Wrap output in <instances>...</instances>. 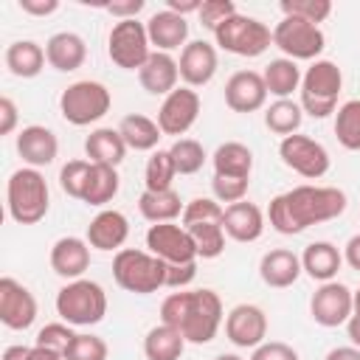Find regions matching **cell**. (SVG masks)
<instances>
[{"instance_id": "obj_6", "label": "cell", "mask_w": 360, "mask_h": 360, "mask_svg": "<svg viewBox=\"0 0 360 360\" xmlns=\"http://www.w3.org/2000/svg\"><path fill=\"white\" fill-rule=\"evenodd\" d=\"M56 315L70 326H96L107 315V292L93 278L68 281L56 292Z\"/></svg>"}, {"instance_id": "obj_32", "label": "cell", "mask_w": 360, "mask_h": 360, "mask_svg": "<svg viewBox=\"0 0 360 360\" xmlns=\"http://www.w3.org/2000/svg\"><path fill=\"white\" fill-rule=\"evenodd\" d=\"M211 163H214V174H219V177H248L250 180L253 152L239 141H225L211 155Z\"/></svg>"}, {"instance_id": "obj_8", "label": "cell", "mask_w": 360, "mask_h": 360, "mask_svg": "<svg viewBox=\"0 0 360 360\" xmlns=\"http://www.w3.org/2000/svg\"><path fill=\"white\" fill-rule=\"evenodd\" d=\"M214 42H217L222 51L233 53V56L253 59V56H262V53L273 45V31H270L262 20L236 11V14L228 17L222 25H217Z\"/></svg>"}, {"instance_id": "obj_13", "label": "cell", "mask_w": 360, "mask_h": 360, "mask_svg": "<svg viewBox=\"0 0 360 360\" xmlns=\"http://www.w3.org/2000/svg\"><path fill=\"white\" fill-rule=\"evenodd\" d=\"M146 248H149V253H155L166 264H188V262H197L200 259L191 233L183 225H177V222L149 225V231H146Z\"/></svg>"}, {"instance_id": "obj_33", "label": "cell", "mask_w": 360, "mask_h": 360, "mask_svg": "<svg viewBox=\"0 0 360 360\" xmlns=\"http://www.w3.org/2000/svg\"><path fill=\"white\" fill-rule=\"evenodd\" d=\"M186 202H180V194L174 188L169 191H146L138 197V211L146 222L158 225V222H174L177 217H183Z\"/></svg>"}, {"instance_id": "obj_56", "label": "cell", "mask_w": 360, "mask_h": 360, "mask_svg": "<svg viewBox=\"0 0 360 360\" xmlns=\"http://www.w3.org/2000/svg\"><path fill=\"white\" fill-rule=\"evenodd\" d=\"M31 357V346H8V349H3V357L0 360H28Z\"/></svg>"}, {"instance_id": "obj_57", "label": "cell", "mask_w": 360, "mask_h": 360, "mask_svg": "<svg viewBox=\"0 0 360 360\" xmlns=\"http://www.w3.org/2000/svg\"><path fill=\"white\" fill-rule=\"evenodd\" d=\"M346 332H349L352 346H357V349H360V315H352V318L346 321Z\"/></svg>"}, {"instance_id": "obj_44", "label": "cell", "mask_w": 360, "mask_h": 360, "mask_svg": "<svg viewBox=\"0 0 360 360\" xmlns=\"http://www.w3.org/2000/svg\"><path fill=\"white\" fill-rule=\"evenodd\" d=\"M90 160H68L62 169H59V186L68 197L73 200H82V191H84V183H87V174H90Z\"/></svg>"}, {"instance_id": "obj_58", "label": "cell", "mask_w": 360, "mask_h": 360, "mask_svg": "<svg viewBox=\"0 0 360 360\" xmlns=\"http://www.w3.org/2000/svg\"><path fill=\"white\" fill-rule=\"evenodd\" d=\"M28 360H65V354L51 352V349H42V346H31V357Z\"/></svg>"}, {"instance_id": "obj_22", "label": "cell", "mask_w": 360, "mask_h": 360, "mask_svg": "<svg viewBox=\"0 0 360 360\" xmlns=\"http://www.w3.org/2000/svg\"><path fill=\"white\" fill-rule=\"evenodd\" d=\"M146 34H149V42L155 45V51H163V53H172V51H183L188 45V22L186 17L163 8V11H155L149 20H146Z\"/></svg>"}, {"instance_id": "obj_3", "label": "cell", "mask_w": 360, "mask_h": 360, "mask_svg": "<svg viewBox=\"0 0 360 360\" xmlns=\"http://www.w3.org/2000/svg\"><path fill=\"white\" fill-rule=\"evenodd\" d=\"M6 205H8V217L17 225H37L39 219H45L51 208V191L45 174L31 166L11 172L6 183Z\"/></svg>"}, {"instance_id": "obj_15", "label": "cell", "mask_w": 360, "mask_h": 360, "mask_svg": "<svg viewBox=\"0 0 360 360\" xmlns=\"http://www.w3.org/2000/svg\"><path fill=\"white\" fill-rule=\"evenodd\" d=\"M0 321H3V326L14 329V332H22L37 321L34 292L11 276L0 278Z\"/></svg>"}, {"instance_id": "obj_7", "label": "cell", "mask_w": 360, "mask_h": 360, "mask_svg": "<svg viewBox=\"0 0 360 360\" xmlns=\"http://www.w3.org/2000/svg\"><path fill=\"white\" fill-rule=\"evenodd\" d=\"M110 107H112V96L96 79H79V82L68 84L59 96V112L73 127L96 124L98 118H104L110 112Z\"/></svg>"}, {"instance_id": "obj_35", "label": "cell", "mask_w": 360, "mask_h": 360, "mask_svg": "<svg viewBox=\"0 0 360 360\" xmlns=\"http://www.w3.org/2000/svg\"><path fill=\"white\" fill-rule=\"evenodd\" d=\"M118 186H121L118 169L93 163L90 174H87V183H84V191H82V202H87V205H107L118 194Z\"/></svg>"}, {"instance_id": "obj_27", "label": "cell", "mask_w": 360, "mask_h": 360, "mask_svg": "<svg viewBox=\"0 0 360 360\" xmlns=\"http://www.w3.org/2000/svg\"><path fill=\"white\" fill-rule=\"evenodd\" d=\"M343 264V253L332 242H309L301 253V270L312 281H335L338 270Z\"/></svg>"}, {"instance_id": "obj_5", "label": "cell", "mask_w": 360, "mask_h": 360, "mask_svg": "<svg viewBox=\"0 0 360 360\" xmlns=\"http://www.w3.org/2000/svg\"><path fill=\"white\" fill-rule=\"evenodd\" d=\"M343 90V70L332 59H315L301 79V110L312 118H329L338 110V96Z\"/></svg>"}, {"instance_id": "obj_25", "label": "cell", "mask_w": 360, "mask_h": 360, "mask_svg": "<svg viewBox=\"0 0 360 360\" xmlns=\"http://www.w3.org/2000/svg\"><path fill=\"white\" fill-rule=\"evenodd\" d=\"M301 273H304V270H301V256L292 253V250H287V248H273V250H267V253L262 256V262H259V276H262V281H264L267 287H273V290H287V287H292Z\"/></svg>"}, {"instance_id": "obj_20", "label": "cell", "mask_w": 360, "mask_h": 360, "mask_svg": "<svg viewBox=\"0 0 360 360\" xmlns=\"http://www.w3.org/2000/svg\"><path fill=\"white\" fill-rule=\"evenodd\" d=\"M127 236H129V219L115 208H104L90 219L84 239L96 250H104V253L115 250L118 253L121 245L127 242Z\"/></svg>"}, {"instance_id": "obj_50", "label": "cell", "mask_w": 360, "mask_h": 360, "mask_svg": "<svg viewBox=\"0 0 360 360\" xmlns=\"http://www.w3.org/2000/svg\"><path fill=\"white\" fill-rule=\"evenodd\" d=\"M143 6H146L143 0H124V3H104V11H110L118 20H138Z\"/></svg>"}, {"instance_id": "obj_48", "label": "cell", "mask_w": 360, "mask_h": 360, "mask_svg": "<svg viewBox=\"0 0 360 360\" xmlns=\"http://www.w3.org/2000/svg\"><path fill=\"white\" fill-rule=\"evenodd\" d=\"M250 360H301V357H298V352H295L290 343H284V340H264L262 346L253 349Z\"/></svg>"}, {"instance_id": "obj_23", "label": "cell", "mask_w": 360, "mask_h": 360, "mask_svg": "<svg viewBox=\"0 0 360 360\" xmlns=\"http://www.w3.org/2000/svg\"><path fill=\"white\" fill-rule=\"evenodd\" d=\"M222 231L233 242H256L264 233V214H262V208L256 202H248V200L225 205Z\"/></svg>"}, {"instance_id": "obj_1", "label": "cell", "mask_w": 360, "mask_h": 360, "mask_svg": "<svg viewBox=\"0 0 360 360\" xmlns=\"http://www.w3.org/2000/svg\"><path fill=\"white\" fill-rule=\"evenodd\" d=\"M349 200L335 186H295L284 194H276L267 208L270 228L292 236L307 231L309 225H321L338 219L346 211Z\"/></svg>"}, {"instance_id": "obj_12", "label": "cell", "mask_w": 360, "mask_h": 360, "mask_svg": "<svg viewBox=\"0 0 360 360\" xmlns=\"http://www.w3.org/2000/svg\"><path fill=\"white\" fill-rule=\"evenodd\" d=\"M309 315L318 326L335 329L354 315V290L340 281H323L309 298Z\"/></svg>"}, {"instance_id": "obj_9", "label": "cell", "mask_w": 360, "mask_h": 360, "mask_svg": "<svg viewBox=\"0 0 360 360\" xmlns=\"http://www.w3.org/2000/svg\"><path fill=\"white\" fill-rule=\"evenodd\" d=\"M273 45L292 62H315L326 48V37L315 22H307L301 17H281L273 28Z\"/></svg>"}, {"instance_id": "obj_37", "label": "cell", "mask_w": 360, "mask_h": 360, "mask_svg": "<svg viewBox=\"0 0 360 360\" xmlns=\"http://www.w3.org/2000/svg\"><path fill=\"white\" fill-rule=\"evenodd\" d=\"M338 143L349 152H360V98H349L335 110Z\"/></svg>"}, {"instance_id": "obj_28", "label": "cell", "mask_w": 360, "mask_h": 360, "mask_svg": "<svg viewBox=\"0 0 360 360\" xmlns=\"http://www.w3.org/2000/svg\"><path fill=\"white\" fill-rule=\"evenodd\" d=\"M84 155L90 163H101V166H112L118 169L124 155H127V143L118 132V127H98L84 138Z\"/></svg>"}, {"instance_id": "obj_29", "label": "cell", "mask_w": 360, "mask_h": 360, "mask_svg": "<svg viewBox=\"0 0 360 360\" xmlns=\"http://www.w3.org/2000/svg\"><path fill=\"white\" fill-rule=\"evenodd\" d=\"M48 56H45V48L37 45L34 39H17L6 48V68L11 76L17 79H34L42 73Z\"/></svg>"}, {"instance_id": "obj_45", "label": "cell", "mask_w": 360, "mask_h": 360, "mask_svg": "<svg viewBox=\"0 0 360 360\" xmlns=\"http://www.w3.org/2000/svg\"><path fill=\"white\" fill-rule=\"evenodd\" d=\"M73 338H76L73 326L65 323V321H56V323H45V326L37 332V343H34V346H42V349H51V352L65 354Z\"/></svg>"}, {"instance_id": "obj_51", "label": "cell", "mask_w": 360, "mask_h": 360, "mask_svg": "<svg viewBox=\"0 0 360 360\" xmlns=\"http://www.w3.org/2000/svg\"><path fill=\"white\" fill-rule=\"evenodd\" d=\"M17 121H20L17 104H14L8 96H3V98H0V135H11V132L17 129Z\"/></svg>"}, {"instance_id": "obj_14", "label": "cell", "mask_w": 360, "mask_h": 360, "mask_svg": "<svg viewBox=\"0 0 360 360\" xmlns=\"http://www.w3.org/2000/svg\"><path fill=\"white\" fill-rule=\"evenodd\" d=\"M197 118H200V93L194 87H186V84L172 90L163 98L160 110H158L160 132L163 135H174V138L186 135L197 124Z\"/></svg>"}, {"instance_id": "obj_53", "label": "cell", "mask_w": 360, "mask_h": 360, "mask_svg": "<svg viewBox=\"0 0 360 360\" xmlns=\"http://www.w3.org/2000/svg\"><path fill=\"white\" fill-rule=\"evenodd\" d=\"M343 262H346L352 270L360 273V233H354V236L346 242V248H343Z\"/></svg>"}, {"instance_id": "obj_30", "label": "cell", "mask_w": 360, "mask_h": 360, "mask_svg": "<svg viewBox=\"0 0 360 360\" xmlns=\"http://www.w3.org/2000/svg\"><path fill=\"white\" fill-rule=\"evenodd\" d=\"M262 79H264V87L270 96L276 98H290L295 90H301V68L298 62L287 59V56H278V59H270L262 70Z\"/></svg>"}, {"instance_id": "obj_54", "label": "cell", "mask_w": 360, "mask_h": 360, "mask_svg": "<svg viewBox=\"0 0 360 360\" xmlns=\"http://www.w3.org/2000/svg\"><path fill=\"white\" fill-rule=\"evenodd\" d=\"M200 6H202V0H166V8L174 11V14H180V17H186V14H191V11L197 14Z\"/></svg>"}, {"instance_id": "obj_46", "label": "cell", "mask_w": 360, "mask_h": 360, "mask_svg": "<svg viewBox=\"0 0 360 360\" xmlns=\"http://www.w3.org/2000/svg\"><path fill=\"white\" fill-rule=\"evenodd\" d=\"M248 186H250L248 177H219V174H214V180H211L214 200L217 202H228V205L242 202L245 194H248Z\"/></svg>"}, {"instance_id": "obj_34", "label": "cell", "mask_w": 360, "mask_h": 360, "mask_svg": "<svg viewBox=\"0 0 360 360\" xmlns=\"http://www.w3.org/2000/svg\"><path fill=\"white\" fill-rule=\"evenodd\" d=\"M183 349H186V338L177 329L166 326V323L152 326L146 332V338H143V354H146V360H180Z\"/></svg>"}, {"instance_id": "obj_2", "label": "cell", "mask_w": 360, "mask_h": 360, "mask_svg": "<svg viewBox=\"0 0 360 360\" xmlns=\"http://www.w3.org/2000/svg\"><path fill=\"white\" fill-rule=\"evenodd\" d=\"M222 301L214 290H180L163 298L160 304V323L177 329L186 343H211L222 326Z\"/></svg>"}, {"instance_id": "obj_40", "label": "cell", "mask_w": 360, "mask_h": 360, "mask_svg": "<svg viewBox=\"0 0 360 360\" xmlns=\"http://www.w3.org/2000/svg\"><path fill=\"white\" fill-rule=\"evenodd\" d=\"M169 155H172V163H174L177 174H197L205 163V149L194 138H177L169 146Z\"/></svg>"}, {"instance_id": "obj_41", "label": "cell", "mask_w": 360, "mask_h": 360, "mask_svg": "<svg viewBox=\"0 0 360 360\" xmlns=\"http://www.w3.org/2000/svg\"><path fill=\"white\" fill-rule=\"evenodd\" d=\"M110 349L104 343V338L90 335V332H76V338L70 340L65 360H107Z\"/></svg>"}, {"instance_id": "obj_26", "label": "cell", "mask_w": 360, "mask_h": 360, "mask_svg": "<svg viewBox=\"0 0 360 360\" xmlns=\"http://www.w3.org/2000/svg\"><path fill=\"white\" fill-rule=\"evenodd\" d=\"M45 56H48V65L59 73H70L76 68L84 65L87 59V45L79 34L73 31H59L53 34L48 42H45Z\"/></svg>"}, {"instance_id": "obj_36", "label": "cell", "mask_w": 360, "mask_h": 360, "mask_svg": "<svg viewBox=\"0 0 360 360\" xmlns=\"http://www.w3.org/2000/svg\"><path fill=\"white\" fill-rule=\"evenodd\" d=\"M301 121H304V110L298 101L292 98H276L267 110H264V127L281 138L287 135H295L301 129Z\"/></svg>"}, {"instance_id": "obj_31", "label": "cell", "mask_w": 360, "mask_h": 360, "mask_svg": "<svg viewBox=\"0 0 360 360\" xmlns=\"http://www.w3.org/2000/svg\"><path fill=\"white\" fill-rule=\"evenodd\" d=\"M118 132H121L127 149H135V152H152V149H158V141L163 138L158 121H152L149 115H141V112L124 115L118 124Z\"/></svg>"}, {"instance_id": "obj_10", "label": "cell", "mask_w": 360, "mask_h": 360, "mask_svg": "<svg viewBox=\"0 0 360 360\" xmlns=\"http://www.w3.org/2000/svg\"><path fill=\"white\" fill-rule=\"evenodd\" d=\"M107 56L121 70H141L152 56V42L146 34V22L118 20L107 37Z\"/></svg>"}, {"instance_id": "obj_24", "label": "cell", "mask_w": 360, "mask_h": 360, "mask_svg": "<svg viewBox=\"0 0 360 360\" xmlns=\"http://www.w3.org/2000/svg\"><path fill=\"white\" fill-rule=\"evenodd\" d=\"M177 79H180V68L177 59L172 53L163 51H152V56L146 59V65L138 70V82L146 93L152 96H169L172 90H177Z\"/></svg>"}, {"instance_id": "obj_60", "label": "cell", "mask_w": 360, "mask_h": 360, "mask_svg": "<svg viewBox=\"0 0 360 360\" xmlns=\"http://www.w3.org/2000/svg\"><path fill=\"white\" fill-rule=\"evenodd\" d=\"M354 315H360V287L354 290Z\"/></svg>"}, {"instance_id": "obj_21", "label": "cell", "mask_w": 360, "mask_h": 360, "mask_svg": "<svg viewBox=\"0 0 360 360\" xmlns=\"http://www.w3.org/2000/svg\"><path fill=\"white\" fill-rule=\"evenodd\" d=\"M51 270L68 281L84 278V270L90 267V245L82 236H62L51 248Z\"/></svg>"}, {"instance_id": "obj_47", "label": "cell", "mask_w": 360, "mask_h": 360, "mask_svg": "<svg viewBox=\"0 0 360 360\" xmlns=\"http://www.w3.org/2000/svg\"><path fill=\"white\" fill-rule=\"evenodd\" d=\"M236 14V3L233 0H202V6H200V11H197V17H200V22L214 34L217 31V25H222L228 17H233Z\"/></svg>"}, {"instance_id": "obj_11", "label": "cell", "mask_w": 360, "mask_h": 360, "mask_svg": "<svg viewBox=\"0 0 360 360\" xmlns=\"http://www.w3.org/2000/svg\"><path fill=\"white\" fill-rule=\"evenodd\" d=\"M278 158L284 160L287 169H292L295 174H301V177H307V180L323 177V174L329 172V163H332L326 146H323L321 141L309 138V135H301V132L281 138V143H278Z\"/></svg>"}, {"instance_id": "obj_55", "label": "cell", "mask_w": 360, "mask_h": 360, "mask_svg": "<svg viewBox=\"0 0 360 360\" xmlns=\"http://www.w3.org/2000/svg\"><path fill=\"white\" fill-rule=\"evenodd\" d=\"M323 360H360V349L357 346H335L326 352Z\"/></svg>"}, {"instance_id": "obj_39", "label": "cell", "mask_w": 360, "mask_h": 360, "mask_svg": "<svg viewBox=\"0 0 360 360\" xmlns=\"http://www.w3.org/2000/svg\"><path fill=\"white\" fill-rule=\"evenodd\" d=\"M183 228H186V225H183ZM186 231L191 233L200 259H217V256L225 250V231H222V222H194V225H188Z\"/></svg>"}, {"instance_id": "obj_19", "label": "cell", "mask_w": 360, "mask_h": 360, "mask_svg": "<svg viewBox=\"0 0 360 360\" xmlns=\"http://www.w3.org/2000/svg\"><path fill=\"white\" fill-rule=\"evenodd\" d=\"M17 155L22 158L25 166L31 169H42L51 166L59 155V141L56 135L42 127V124H28L17 132Z\"/></svg>"}, {"instance_id": "obj_4", "label": "cell", "mask_w": 360, "mask_h": 360, "mask_svg": "<svg viewBox=\"0 0 360 360\" xmlns=\"http://www.w3.org/2000/svg\"><path fill=\"white\" fill-rule=\"evenodd\" d=\"M112 278L127 292L149 295L166 287V262L149 250L121 248L112 256Z\"/></svg>"}, {"instance_id": "obj_17", "label": "cell", "mask_w": 360, "mask_h": 360, "mask_svg": "<svg viewBox=\"0 0 360 360\" xmlns=\"http://www.w3.org/2000/svg\"><path fill=\"white\" fill-rule=\"evenodd\" d=\"M177 68H180V79L186 82V87H205L217 76V68H219L217 48L205 39H191L180 51Z\"/></svg>"}, {"instance_id": "obj_59", "label": "cell", "mask_w": 360, "mask_h": 360, "mask_svg": "<svg viewBox=\"0 0 360 360\" xmlns=\"http://www.w3.org/2000/svg\"><path fill=\"white\" fill-rule=\"evenodd\" d=\"M214 360H242L239 354H233V352H222V354H217Z\"/></svg>"}, {"instance_id": "obj_49", "label": "cell", "mask_w": 360, "mask_h": 360, "mask_svg": "<svg viewBox=\"0 0 360 360\" xmlns=\"http://www.w3.org/2000/svg\"><path fill=\"white\" fill-rule=\"evenodd\" d=\"M197 276V262L188 264H166V287L174 290H186Z\"/></svg>"}, {"instance_id": "obj_18", "label": "cell", "mask_w": 360, "mask_h": 360, "mask_svg": "<svg viewBox=\"0 0 360 360\" xmlns=\"http://www.w3.org/2000/svg\"><path fill=\"white\" fill-rule=\"evenodd\" d=\"M267 96L270 93L264 87V79L256 70H236L225 82V104L233 112H256L264 107Z\"/></svg>"}, {"instance_id": "obj_52", "label": "cell", "mask_w": 360, "mask_h": 360, "mask_svg": "<svg viewBox=\"0 0 360 360\" xmlns=\"http://www.w3.org/2000/svg\"><path fill=\"white\" fill-rule=\"evenodd\" d=\"M20 8L31 17H48L59 8V0H20Z\"/></svg>"}, {"instance_id": "obj_42", "label": "cell", "mask_w": 360, "mask_h": 360, "mask_svg": "<svg viewBox=\"0 0 360 360\" xmlns=\"http://www.w3.org/2000/svg\"><path fill=\"white\" fill-rule=\"evenodd\" d=\"M278 8L284 17H301L318 25L332 14V0H281Z\"/></svg>"}, {"instance_id": "obj_16", "label": "cell", "mask_w": 360, "mask_h": 360, "mask_svg": "<svg viewBox=\"0 0 360 360\" xmlns=\"http://www.w3.org/2000/svg\"><path fill=\"white\" fill-rule=\"evenodd\" d=\"M225 338L239 349H256L267 338V315L256 304H236L225 315Z\"/></svg>"}, {"instance_id": "obj_38", "label": "cell", "mask_w": 360, "mask_h": 360, "mask_svg": "<svg viewBox=\"0 0 360 360\" xmlns=\"http://www.w3.org/2000/svg\"><path fill=\"white\" fill-rule=\"evenodd\" d=\"M177 177V169L172 163V155L169 149H155L152 158L146 160V169H143V186L146 191H169L172 183Z\"/></svg>"}, {"instance_id": "obj_43", "label": "cell", "mask_w": 360, "mask_h": 360, "mask_svg": "<svg viewBox=\"0 0 360 360\" xmlns=\"http://www.w3.org/2000/svg\"><path fill=\"white\" fill-rule=\"evenodd\" d=\"M222 214H225V208L214 197H194V200L186 202L180 222L186 228L194 225V222H222Z\"/></svg>"}]
</instances>
